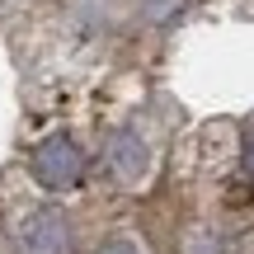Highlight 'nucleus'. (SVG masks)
<instances>
[{"label": "nucleus", "mask_w": 254, "mask_h": 254, "mask_svg": "<svg viewBox=\"0 0 254 254\" xmlns=\"http://www.w3.org/2000/svg\"><path fill=\"white\" fill-rule=\"evenodd\" d=\"M94 254H141V245H136L132 236H109V240H104V245L94 250Z\"/></svg>", "instance_id": "3"}, {"label": "nucleus", "mask_w": 254, "mask_h": 254, "mask_svg": "<svg viewBox=\"0 0 254 254\" xmlns=\"http://www.w3.org/2000/svg\"><path fill=\"white\" fill-rule=\"evenodd\" d=\"M245 165H250V170H254V146H250V160H245Z\"/></svg>", "instance_id": "4"}, {"label": "nucleus", "mask_w": 254, "mask_h": 254, "mask_svg": "<svg viewBox=\"0 0 254 254\" xmlns=\"http://www.w3.org/2000/svg\"><path fill=\"white\" fill-rule=\"evenodd\" d=\"M19 250L24 254H71V231H66V217L52 207L33 212L28 226L19 231Z\"/></svg>", "instance_id": "2"}, {"label": "nucleus", "mask_w": 254, "mask_h": 254, "mask_svg": "<svg viewBox=\"0 0 254 254\" xmlns=\"http://www.w3.org/2000/svg\"><path fill=\"white\" fill-rule=\"evenodd\" d=\"M33 174H38V184H43V189H52V193L75 189V184H80V174H85L80 146H75L71 136H47V141L33 151Z\"/></svg>", "instance_id": "1"}]
</instances>
